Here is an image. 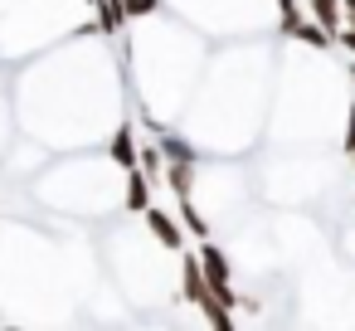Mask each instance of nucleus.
<instances>
[{"label": "nucleus", "mask_w": 355, "mask_h": 331, "mask_svg": "<svg viewBox=\"0 0 355 331\" xmlns=\"http://www.w3.org/2000/svg\"><path fill=\"white\" fill-rule=\"evenodd\" d=\"M107 161L117 171H132L137 166V127L132 122H112V132H107Z\"/></svg>", "instance_id": "nucleus-2"}, {"label": "nucleus", "mask_w": 355, "mask_h": 331, "mask_svg": "<svg viewBox=\"0 0 355 331\" xmlns=\"http://www.w3.org/2000/svg\"><path fill=\"white\" fill-rule=\"evenodd\" d=\"M200 161H205V156H200ZM200 161H166V166H161V180L171 185L175 200L195 195V185H200Z\"/></svg>", "instance_id": "nucleus-3"}, {"label": "nucleus", "mask_w": 355, "mask_h": 331, "mask_svg": "<svg viewBox=\"0 0 355 331\" xmlns=\"http://www.w3.org/2000/svg\"><path fill=\"white\" fill-rule=\"evenodd\" d=\"M345 83H350V88H355V64H350V74H345Z\"/></svg>", "instance_id": "nucleus-11"}, {"label": "nucleus", "mask_w": 355, "mask_h": 331, "mask_svg": "<svg viewBox=\"0 0 355 331\" xmlns=\"http://www.w3.org/2000/svg\"><path fill=\"white\" fill-rule=\"evenodd\" d=\"M331 40H340V44H345V49L355 54V15H345V20H340V25L331 30Z\"/></svg>", "instance_id": "nucleus-8"}, {"label": "nucleus", "mask_w": 355, "mask_h": 331, "mask_svg": "<svg viewBox=\"0 0 355 331\" xmlns=\"http://www.w3.org/2000/svg\"><path fill=\"white\" fill-rule=\"evenodd\" d=\"M340 15H355V0H340Z\"/></svg>", "instance_id": "nucleus-10"}, {"label": "nucleus", "mask_w": 355, "mask_h": 331, "mask_svg": "<svg viewBox=\"0 0 355 331\" xmlns=\"http://www.w3.org/2000/svg\"><path fill=\"white\" fill-rule=\"evenodd\" d=\"M127 176V185H122V205H127V214H141L146 205H151V176L146 171H122Z\"/></svg>", "instance_id": "nucleus-4"}, {"label": "nucleus", "mask_w": 355, "mask_h": 331, "mask_svg": "<svg viewBox=\"0 0 355 331\" xmlns=\"http://www.w3.org/2000/svg\"><path fill=\"white\" fill-rule=\"evenodd\" d=\"M6 132H10V108H0V142H6ZM6 151V146H0Z\"/></svg>", "instance_id": "nucleus-9"}, {"label": "nucleus", "mask_w": 355, "mask_h": 331, "mask_svg": "<svg viewBox=\"0 0 355 331\" xmlns=\"http://www.w3.org/2000/svg\"><path fill=\"white\" fill-rule=\"evenodd\" d=\"M175 205H180V214H175V219H180V229H185L190 239H209L214 219H209V214L195 205V195H185V200H175Z\"/></svg>", "instance_id": "nucleus-5"}, {"label": "nucleus", "mask_w": 355, "mask_h": 331, "mask_svg": "<svg viewBox=\"0 0 355 331\" xmlns=\"http://www.w3.org/2000/svg\"><path fill=\"white\" fill-rule=\"evenodd\" d=\"M340 151L355 161V103H345V137H340Z\"/></svg>", "instance_id": "nucleus-7"}, {"label": "nucleus", "mask_w": 355, "mask_h": 331, "mask_svg": "<svg viewBox=\"0 0 355 331\" xmlns=\"http://www.w3.org/2000/svg\"><path fill=\"white\" fill-rule=\"evenodd\" d=\"M311 20L321 25V30H336L345 15H340V0H311Z\"/></svg>", "instance_id": "nucleus-6"}, {"label": "nucleus", "mask_w": 355, "mask_h": 331, "mask_svg": "<svg viewBox=\"0 0 355 331\" xmlns=\"http://www.w3.org/2000/svg\"><path fill=\"white\" fill-rule=\"evenodd\" d=\"M141 234H146L151 244H161L166 253H180V248H185L180 219H175L171 210H161V205H146V210H141Z\"/></svg>", "instance_id": "nucleus-1"}]
</instances>
